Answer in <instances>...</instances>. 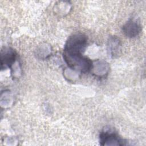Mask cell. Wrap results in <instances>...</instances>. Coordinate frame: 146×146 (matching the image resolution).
I'll return each mask as SVG.
<instances>
[{"label": "cell", "instance_id": "cell-1", "mask_svg": "<svg viewBox=\"0 0 146 146\" xmlns=\"http://www.w3.org/2000/svg\"><path fill=\"white\" fill-rule=\"evenodd\" d=\"M63 58L68 67L76 71L86 72L91 70L92 61L82 54H68L63 53Z\"/></svg>", "mask_w": 146, "mask_h": 146}, {"label": "cell", "instance_id": "cell-2", "mask_svg": "<svg viewBox=\"0 0 146 146\" xmlns=\"http://www.w3.org/2000/svg\"><path fill=\"white\" fill-rule=\"evenodd\" d=\"M87 40V37L84 34H74L67 40L64 52L68 54H82L86 46Z\"/></svg>", "mask_w": 146, "mask_h": 146}, {"label": "cell", "instance_id": "cell-3", "mask_svg": "<svg viewBox=\"0 0 146 146\" xmlns=\"http://www.w3.org/2000/svg\"><path fill=\"white\" fill-rule=\"evenodd\" d=\"M100 143L103 145H123L124 141L112 129H104L100 135Z\"/></svg>", "mask_w": 146, "mask_h": 146}, {"label": "cell", "instance_id": "cell-4", "mask_svg": "<svg viewBox=\"0 0 146 146\" xmlns=\"http://www.w3.org/2000/svg\"><path fill=\"white\" fill-rule=\"evenodd\" d=\"M123 33L129 38H134L138 35L141 31L140 23L136 19H129L123 26Z\"/></svg>", "mask_w": 146, "mask_h": 146}, {"label": "cell", "instance_id": "cell-5", "mask_svg": "<svg viewBox=\"0 0 146 146\" xmlns=\"http://www.w3.org/2000/svg\"><path fill=\"white\" fill-rule=\"evenodd\" d=\"M91 70H92L93 74L95 76L102 77L108 74L109 66L108 63L104 61L97 60L92 63V66Z\"/></svg>", "mask_w": 146, "mask_h": 146}, {"label": "cell", "instance_id": "cell-6", "mask_svg": "<svg viewBox=\"0 0 146 146\" xmlns=\"http://www.w3.org/2000/svg\"><path fill=\"white\" fill-rule=\"evenodd\" d=\"M16 55L14 51L10 48L5 49L1 54V66L10 67L14 63Z\"/></svg>", "mask_w": 146, "mask_h": 146}, {"label": "cell", "instance_id": "cell-7", "mask_svg": "<svg viewBox=\"0 0 146 146\" xmlns=\"http://www.w3.org/2000/svg\"><path fill=\"white\" fill-rule=\"evenodd\" d=\"M108 51L111 55H115L119 48V40L117 38L111 37L108 41Z\"/></svg>", "mask_w": 146, "mask_h": 146}]
</instances>
